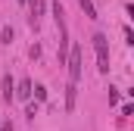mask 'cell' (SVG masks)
Returning <instances> with one entry per match:
<instances>
[{"mask_svg":"<svg viewBox=\"0 0 134 131\" xmlns=\"http://www.w3.org/2000/svg\"><path fill=\"white\" fill-rule=\"evenodd\" d=\"M28 53H31V59H41V44H31V50H28Z\"/></svg>","mask_w":134,"mask_h":131,"instance_id":"cell-9","label":"cell"},{"mask_svg":"<svg viewBox=\"0 0 134 131\" xmlns=\"http://www.w3.org/2000/svg\"><path fill=\"white\" fill-rule=\"evenodd\" d=\"M0 28H3V22H0Z\"/></svg>","mask_w":134,"mask_h":131,"instance_id":"cell-14","label":"cell"},{"mask_svg":"<svg viewBox=\"0 0 134 131\" xmlns=\"http://www.w3.org/2000/svg\"><path fill=\"white\" fill-rule=\"evenodd\" d=\"M75 103H78V84H72V81H69V84H66V112L75 109Z\"/></svg>","mask_w":134,"mask_h":131,"instance_id":"cell-4","label":"cell"},{"mask_svg":"<svg viewBox=\"0 0 134 131\" xmlns=\"http://www.w3.org/2000/svg\"><path fill=\"white\" fill-rule=\"evenodd\" d=\"M31 97L34 100H47V88H44V84H34V88H31Z\"/></svg>","mask_w":134,"mask_h":131,"instance_id":"cell-8","label":"cell"},{"mask_svg":"<svg viewBox=\"0 0 134 131\" xmlns=\"http://www.w3.org/2000/svg\"><path fill=\"white\" fill-rule=\"evenodd\" d=\"M13 94H16V78L6 72V75H3V100L9 103V100H13Z\"/></svg>","mask_w":134,"mask_h":131,"instance_id":"cell-5","label":"cell"},{"mask_svg":"<svg viewBox=\"0 0 134 131\" xmlns=\"http://www.w3.org/2000/svg\"><path fill=\"white\" fill-rule=\"evenodd\" d=\"M122 31H125V41H128V44H134V31H131V28H128V25H125V28H122Z\"/></svg>","mask_w":134,"mask_h":131,"instance_id":"cell-11","label":"cell"},{"mask_svg":"<svg viewBox=\"0 0 134 131\" xmlns=\"http://www.w3.org/2000/svg\"><path fill=\"white\" fill-rule=\"evenodd\" d=\"M112 103H119V91H115V88H109V106H112Z\"/></svg>","mask_w":134,"mask_h":131,"instance_id":"cell-10","label":"cell"},{"mask_svg":"<svg viewBox=\"0 0 134 131\" xmlns=\"http://www.w3.org/2000/svg\"><path fill=\"white\" fill-rule=\"evenodd\" d=\"M0 131H13V122H0Z\"/></svg>","mask_w":134,"mask_h":131,"instance_id":"cell-12","label":"cell"},{"mask_svg":"<svg viewBox=\"0 0 134 131\" xmlns=\"http://www.w3.org/2000/svg\"><path fill=\"white\" fill-rule=\"evenodd\" d=\"M66 63H69V81H72V84H78V78H81V47H78V44L69 50Z\"/></svg>","mask_w":134,"mask_h":131,"instance_id":"cell-2","label":"cell"},{"mask_svg":"<svg viewBox=\"0 0 134 131\" xmlns=\"http://www.w3.org/2000/svg\"><path fill=\"white\" fill-rule=\"evenodd\" d=\"M13 100H31V78H19V84H16V94H13Z\"/></svg>","mask_w":134,"mask_h":131,"instance_id":"cell-3","label":"cell"},{"mask_svg":"<svg viewBox=\"0 0 134 131\" xmlns=\"http://www.w3.org/2000/svg\"><path fill=\"white\" fill-rule=\"evenodd\" d=\"M13 37H16V31H13V25H3V28H0V44H9Z\"/></svg>","mask_w":134,"mask_h":131,"instance_id":"cell-7","label":"cell"},{"mask_svg":"<svg viewBox=\"0 0 134 131\" xmlns=\"http://www.w3.org/2000/svg\"><path fill=\"white\" fill-rule=\"evenodd\" d=\"M19 3H31V0H19Z\"/></svg>","mask_w":134,"mask_h":131,"instance_id":"cell-13","label":"cell"},{"mask_svg":"<svg viewBox=\"0 0 134 131\" xmlns=\"http://www.w3.org/2000/svg\"><path fill=\"white\" fill-rule=\"evenodd\" d=\"M78 3H81V9H84V16H87V19H100V16H97L94 0H78Z\"/></svg>","mask_w":134,"mask_h":131,"instance_id":"cell-6","label":"cell"},{"mask_svg":"<svg viewBox=\"0 0 134 131\" xmlns=\"http://www.w3.org/2000/svg\"><path fill=\"white\" fill-rule=\"evenodd\" d=\"M91 41H94V50H97V69L103 75H109V37L103 31H97Z\"/></svg>","mask_w":134,"mask_h":131,"instance_id":"cell-1","label":"cell"}]
</instances>
